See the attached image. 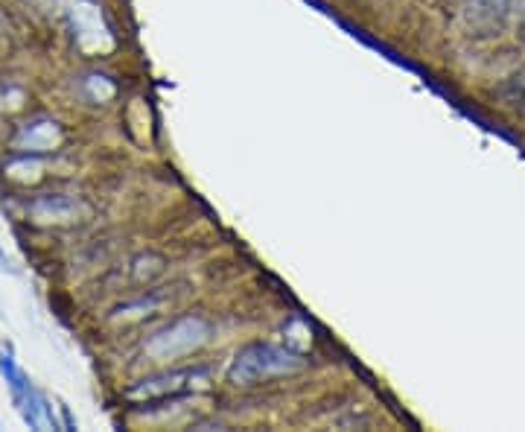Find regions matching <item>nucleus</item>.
<instances>
[{
    "mask_svg": "<svg viewBox=\"0 0 525 432\" xmlns=\"http://www.w3.org/2000/svg\"><path fill=\"white\" fill-rule=\"evenodd\" d=\"M307 365V360L292 351V348H280V345H269V342H257L243 348L231 368H228V383L231 386H254L272 377H286L295 374Z\"/></svg>",
    "mask_w": 525,
    "mask_h": 432,
    "instance_id": "obj_1",
    "label": "nucleus"
},
{
    "mask_svg": "<svg viewBox=\"0 0 525 432\" xmlns=\"http://www.w3.org/2000/svg\"><path fill=\"white\" fill-rule=\"evenodd\" d=\"M210 336H213L210 322H205L202 316H184V319H175L173 324L155 330L143 342V354L155 362L178 360V357H187V354L199 351L202 345H208Z\"/></svg>",
    "mask_w": 525,
    "mask_h": 432,
    "instance_id": "obj_2",
    "label": "nucleus"
},
{
    "mask_svg": "<svg viewBox=\"0 0 525 432\" xmlns=\"http://www.w3.org/2000/svg\"><path fill=\"white\" fill-rule=\"evenodd\" d=\"M56 6L62 9L70 36L85 56L108 53L114 47L111 27H108L103 6L97 0H56Z\"/></svg>",
    "mask_w": 525,
    "mask_h": 432,
    "instance_id": "obj_3",
    "label": "nucleus"
},
{
    "mask_svg": "<svg viewBox=\"0 0 525 432\" xmlns=\"http://www.w3.org/2000/svg\"><path fill=\"white\" fill-rule=\"evenodd\" d=\"M65 141L62 126L53 117H35L30 123H24L15 135V149L27 152V155H44L59 149Z\"/></svg>",
    "mask_w": 525,
    "mask_h": 432,
    "instance_id": "obj_4",
    "label": "nucleus"
},
{
    "mask_svg": "<svg viewBox=\"0 0 525 432\" xmlns=\"http://www.w3.org/2000/svg\"><path fill=\"white\" fill-rule=\"evenodd\" d=\"M205 371H170V374H158V377H149V380H140L138 386L129 389V397L132 400H149V397H164V395H175L178 389L187 386V380H196L202 377Z\"/></svg>",
    "mask_w": 525,
    "mask_h": 432,
    "instance_id": "obj_5",
    "label": "nucleus"
},
{
    "mask_svg": "<svg viewBox=\"0 0 525 432\" xmlns=\"http://www.w3.org/2000/svg\"><path fill=\"white\" fill-rule=\"evenodd\" d=\"M30 214H33L35 222H73L79 214V205L70 196L53 193V196L35 199L30 205Z\"/></svg>",
    "mask_w": 525,
    "mask_h": 432,
    "instance_id": "obj_6",
    "label": "nucleus"
},
{
    "mask_svg": "<svg viewBox=\"0 0 525 432\" xmlns=\"http://www.w3.org/2000/svg\"><path fill=\"white\" fill-rule=\"evenodd\" d=\"M82 88H85V94L94 100V103H105V100H111L114 94H117V85L103 76V73H91V76H85L82 79Z\"/></svg>",
    "mask_w": 525,
    "mask_h": 432,
    "instance_id": "obj_7",
    "label": "nucleus"
},
{
    "mask_svg": "<svg viewBox=\"0 0 525 432\" xmlns=\"http://www.w3.org/2000/svg\"><path fill=\"white\" fill-rule=\"evenodd\" d=\"M490 3H505V0H490Z\"/></svg>",
    "mask_w": 525,
    "mask_h": 432,
    "instance_id": "obj_8",
    "label": "nucleus"
}]
</instances>
